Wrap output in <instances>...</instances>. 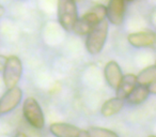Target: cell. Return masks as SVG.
<instances>
[{
  "instance_id": "6da1fadb",
  "label": "cell",
  "mask_w": 156,
  "mask_h": 137,
  "mask_svg": "<svg viewBox=\"0 0 156 137\" xmlns=\"http://www.w3.org/2000/svg\"><path fill=\"white\" fill-rule=\"evenodd\" d=\"M109 23L104 20L96 24L86 37V49L90 55H98L104 48L108 38Z\"/></svg>"
},
{
  "instance_id": "7a4b0ae2",
  "label": "cell",
  "mask_w": 156,
  "mask_h": 137,
  "mask_svg": "<svg viewBox=\"0 0 156 137\" xmlns=\"http://www.w3.org/2000/svg\"><path fill=\"white\" fill-rule=\"evenodd\" d=\"M57 17L60 26L67 32H71L78 20L77 3L74 0H58Z\"/></svg>"
},
{
  "instance_id": "3957f363",
  "label": "cell",
  "mask_w": 156,
  "mask_h": 137,
  "mask_svg": "<svg viewBox=\"0 0 156 137\" xmlns=\"http://www.w3.org/2000/svg\"><path fill=\"white\" fill-rule=\"evenodd\" d=\"M23 75V63L17 56L7 57L5 67L2 70V79L5 86L9 88L15 87L20 83Z\"/></svg>"
},
{
  "instance_id": "277c9868",
  "label": "cell",
  "mask_w": 156,
  "mask_h": 137,
  "mask_svg": "<svg viewBox=\"0 0 156 137\" xmlns=\"http://www.w3.org/2000/svg\"><path fill=\"white\" fill-rule=\"evenodd\" d=\"M23 115L26 121L34 128L41 130L45 124V118L39 102L34 98H27L23 104Z\"/></svg>"
},
{
  "instance_id": "5b68a950",
  "label": "cell",
  "mask_w": 156,
  "mask_h": 137,
  "mask_svg": "<svg viewBox=\"0 0 156 137\" xmlns=\"http://www.w3.org/2000/svg\"><path fill=\"white\" fill-rule=\"evenodd\" d=\"M126 5L124 0H109L106 7V20L113 26H121L125 20Z\"/></svg>"
},
{
  "instance_id": "8992f818",
  "label": "cell",
  "mask_w": 156,
  "mask_h": 137,
  "mask_svg": "<svg viewBox=\"0 0 156 137\" xmlns=\"http://www.w3.org/2000/svg\"><path fill=\"white\" fill-rule=\"evenodd\" d=\"M23 99V91L20 87H12L5 91L0 99V115L9 114L14 110Z\"/></svg>"
},
{
  "instance_id": "52a82bcc",
  "label": "cell",
  "mask_w": 156,
  "mask_h": 137,
  "mask_svg": "<svg viewBox=\"0 0 156 137\" xmlns=\"http://www.w3.org/2000/svg\"><path fill=\"white\" fill-rule=\"evenodd\" d=\"M127 42L129 45L136 48H145L154 46L156 42V35L153 31H139L127 35Z\"/></svg>"
},
{
  "instance_id": "ba28073f",
  "label": "cell",
  "mask_w": 156,
  "mask_h": 137,
  "mask_svg": "<svg viewBox=\"0 0 156 137\" xmlns=\"http://www.w3.org/2000/svg\"><path fill=\"white\" fill-rule=\"evenodd\" d=\"M104 76L107 84L112 89H115L119 85L120 81L122 79V77H123V73H122L119 63L115 62V61L107 62L104 67Z\"/></svg>"
},
{
  "instance_id": "9c48e42d",
  "label": "cell",
  "mask_w": 156,
  "mask_h": 137,
  "mask_svg": "<svg viewBox=\"0 0 156 137\" xmlns=\"http://www.w3.org/2000/svg\"><path fill=\"white\" fill-rule=\"evenodd\" d=\"M49 131L55 137H77L80 130L73 124L56 122L50 124Z\"/></svg>"
},
{
  "instance_id": "30bf717a",
  "label": "cell",
  "mask_w": 156,
  "mask_h": 137,
  "mask_svg": "<svg viewBox=\"0 0 156 137\" xmlns=\"http://www.w3.org/2000/svg\"><path fill=\"white\" fill-rule=\"evenodd\" d=\"M137 86V77L135 74H126L123 75L122 79L120 81L118 87L115 88L118 98H121L125 100L126 96L133 91L135 87Z\"/></svg>"
},
{
  "instance_id": "8fae6325",
  "label": "cell",
  "mask_w": 156,
  "mask_h": 137,
  "mask_svg": "<svg viewBox=\"0 0 156 137\" xmlns=\"http://www.w3.org/2000/svg\"><path fill=\"white\" fill-rule=\"evenodd\" d=\"M81 17L87 20L92 26H95L102 20H106V7L103 5H96L86 12Z\"/></svg>"
},
{
  "instance_id": "7c38bea8",
  "label": "cell",
  "mask_w": 156,
  "mask_h": 137,
  "mask_svg": "<svg viewBox=\"0 0 156 137\" xmlns=\"http://www.w3.org/2000/svg\"><path fill=\"white\" fill-rule=\"evenodd\" d=\"M124 107V100L121 98H112L107 100L104 104L102 105L101 113L104 117H111L113 115H117L121 111V109Z\"/></svg>"
},
{
  "instance_id": "4fadbf2b",
  "label": "cell",
  "mask_w": 156,
  "mask_h": 137,
  "mask_svg": "<svg viewBox=\"0 0 156 137\" xmlns=\"http://www.w3.org/2000/svg\"><path fill=\"white\" fill-rule=\"evenodd\" d=\"M149 96H150V92L147 86L138 85V84H137V86L133 89V91L126 96L125 100L127 101L128 104L139 105L144 102Z\"/></svg>"
},
{
  "instance_id": "5bb4252c",
  "label": "cell",
  "mask_w": 156,
  "mask_h": 137,
  "mask_svg": "<svg viewBox=\"0 0 156 137\" xmlns=\"http://www.w3.org/2000/svg\"><path fill=\"white\" fill-rule=\"evenodd\" d=\"M136 77H137V84L138 85H142V86L150 85L151 83L156 81V67L154 64L147 67L138 75H136Z\"/></svg>"
},
{
  "instance_id": "9a60e30c",
  "label": "cell",
  "mask_w": 156,
  "mask_h": 137,
  "mask_svg": "<svg viewBox=\"0 0 156 137\" xmlns=\"http://www.w3.org/2000/svg\"><path fill=\"white\" fill-rule=\"evenodd\" d=\"M87 132L90 137H119V135L113 131L98 126H91L88 128Z\"/></svg>"
},
{
  "instance_id": "2e32d148",
  "label": "cell",
  "mask_w": 156,
  "mask_h": 137,
  "mask_svg": "<svg viewBox=\"0 0 156 137\" xmlns=\"http://www.w3.org/2000/svg\"><path fill=\"white\" fill-rule=\"evenodd\" d=\"M147 89H149L150 94H155L156 93V81H153V83H151L150 85H147Z\"/></svg>"
},
{
  "instance_id": "e0dca14e",
  "label": "cell",
  "mask_w": 156,
  "mask_h": 137,
  "mask_svg": "<svg viewBox=\"0 0 156 137\" xmlns=\"http://www.w3.org/2000/svg\"><path fill=\"white\" fill-rule=\"evenodd\" d=\"M5 61H7V57L3 56V55H0V72H2L5 64Z\"/></svg>"
},
{
  "instance_id": "ac0fdd59",
  "label": "cell",
  "mask_w": 156,
  "mask_h": 137,
  "mask_svg": "<svg viewBox=\"0 0 156 137\" xmlns=\"http://www.w3.org/2000/svg\"><path fill=\"white\" fill-rule=\"evenodd\" d=\"M77 137H90L89 134H88V132L86 130H80L79 131V133H78Z\"/></svg>"
},
{
  "instance_id": "d6986e66",
  "label": "cell",
  "mask_w": 156,
  "mask_h": 137,
  "mask_svg": "<svg viewBox=\"0 0 156 137\" xmlns=\"http://www.w3.org/2000/svg\"><path fill=\"white\" fill-rule=\"evenodd\" d=\"M5 7H3V5H0V17H2V16L5 15Z\"/></svg>"
},
{
  "instance_id": "ffe728a7",
  "label": "cell",
  "mask_w": 156,
  "mask_h": 137,
  "mask_svg": "<svg viewBox=\"0 0 156 137\" xmlns=\"http://www.w3.org/2000/svg\"><path fill=\"white\" fill-rule=\"evenodd\" d=\"M14 137H28V136H27V135L25 134V133L18 132V133H16V134H15V136H14Z\"/></svg>"
},
{
  "instance_id": "44dd1931",
  "label": "cell",
  "mask_w": 156,
  "mask_h": 137,
  "mask_svg": "<svg viewBox=\"0 0 156 137\" xmlns=\"http://www.w3.org/2000/svg\"><path fill=\"white\" fill-rule=\"evenodd\" d=\"M74 1H75L76 3H81V2H83L85 0H74Z\"/></svg>"
},
{
  "instance_id": "7402d4cb",
  "label": "cell",
  "mask_w": 156,
  "mask_h": 137,
  "mask_svg": "<svg viewBox=\"0 0 156 137\" xmlns=\"http://www.w3.org/2000/svg\"><path fill=\"white\" fill-rule=\"evenodd\" d=\"M124 1H127V2H134L135 0H124Z\"/></svg>"
},
{
  "instance_id": "603a6c76",
  "label": "cell",
  "mask_w": 156,
  "mask_h": 137,
  "mask_svg": "<svg viewBox=\"0 0 156 137\" xmlns=\"http://www.w3.org/2000/svg\"><path fill=\"white\" fill-rule=\"evenodd\" d=\"M149 137H155V136H154V135H151V136H149Z\"/></svg>"
}]
</instances>
